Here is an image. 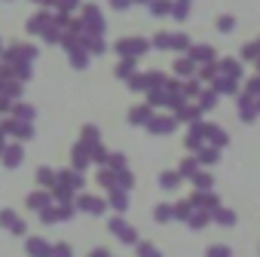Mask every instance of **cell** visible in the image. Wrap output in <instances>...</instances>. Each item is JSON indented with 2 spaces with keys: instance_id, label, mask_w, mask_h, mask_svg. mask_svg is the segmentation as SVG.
Instances as JSON below:
<instances>
[{
  "instance_id": "1",
  "label": "cell",
  "mask_w": 260,
  "mask_h": 257,
  "mask_svg": "<svg viewBox=\"0 0 260 257\" xmlns=\"http://www.w3.org/2000/svg\"><path fill=\"white\" fill-rule=\"evenodd\" d=\"M28 248H31V254H34V257H49V254H52V251H49L43 242H37V239H31V242H28Z\"/></svg>"
},
{
  "instance_id": "2",
  "label": "cell",
  "mask_w": 260,
  "mask_h": 257,
  "mask_svg": "<svg viewBox=\"0 0 260 257\" xmlns=\"http://www.w3.org/2000/svg\"><path fill=\"white\" fill-rule=\"evenodd\" d=\"M208 257H230V248H220V245H217V248L208 251Z\"/></svg>"
},
{
  "instance_id": "3",
  "label": "cell",
  "mask_w": 260,
  "mask_h": 257,
  "mask_svg": "<svg viewBox=\"0 0 260 257\" xmlns=\"http://www.w3.org/2000/svg\"><path fill=\"white\" fill-rule=\"evenodd\" d=\"M141 257H159V254H156V248H150V245H141Z\"/></svg>"
},
{
  "instance_id": "4",
  "label": "cell",
  "mask_w": 260,
  "mask_h": 257,
  "mask_svg": "<svg viewBox=\"0 0 260 257\" xmlns=\"http://www.w3.org/2000/svg\"><path fill=\"white\" fill-rule=\"evenodd\" d=\"M55 257H71V248H68V245H58V248H55Z\"/></svg>"
},
{
  "instance_id": "5",
  "label": "cell",
  "mask_w": 260,
  "mask_h": 257,
  "mask_svg": "<svg viewBox=\"0 0 260 257\" xmlns=\"http://www.w3.org/2000/svg\"><path fill=\"white\" fill-rule=\"evenodd\" d=\"M217 220H220V223H233V214H230V211H220Z\"/></svg>"
},
{
  "instance_id": "6",
  "label": "cell",
  "mask_w": 260,
  "mask_h": 257,
  "mask_svg": "<svg viewBox=\"0 0 260 257\" xmlns=\"http://www.w3.org/2000/svg\"><path fill=\"white\" fill-rule=\"evenodd\" d=\"M169 214H172L169 208H159V211H156V217H159V220H169Z\"/></svg>"
}]
</instances>
